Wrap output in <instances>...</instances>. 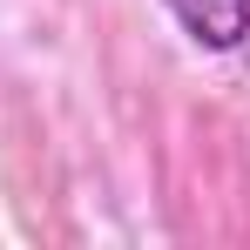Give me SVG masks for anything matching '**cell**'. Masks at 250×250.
I'll return each mask as SVG.
<instances>
[{
  "label": "cell",
  "mask_w": 250,
  "mask_h": 250,
  "mask_svg": "<svg viewBox=\"0 0 250 250\" xmlns=\"http://www.w3.org/2000/svg\"><path fill=\"white\" fill-rule=\"evenodd\" d=\"M163 7L203 54H237L250 41V0H163Z\"/></svg>",
  "instance_id": "obj_1"
}]
</instances>
